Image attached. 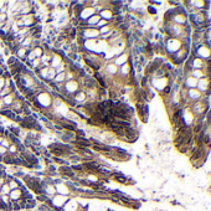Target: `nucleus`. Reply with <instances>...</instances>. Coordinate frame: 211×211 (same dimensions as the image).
Returning a JSON list of instances; mask_svg holds the SVG:
<instances>
[{
    "label": "nucleus",
    "mask_w": 211,
    "mask_h": 211,
    "mask_svg": "<svg viewBox=\"0 0 211 211\" xmlns=\"http://www.w3.org/2000/svg\"><path fill=\"white\" fill-rule=\"evenodd\" d=\"M9 198H10L11 201H17V200H20V199L23 198V193H21L20 187H19V189H15V190H11L10 194H9Z\"/></svg>",
    "instance_id": "nucleus-11"
},
{
    "label": "nucleus",
    "mask_w": 211,
    "mask_h": 211,
    "mask_svg": "<svg viewBox=\"0 0 211 211\" xmlns=\"http://www.w3.org/2000/svg\"><path fill=\"white\" fill-rule=\"evenodd\" d=\"M9 20V17H8V14H4V12H0V24H6Z\"/></svg>",
    "instance_id": "nucleus-23"
},
{
    "label": "nucleus",
    "mask_w": 211,
    "mask_h": 211,
    "mask_svg": "<svg viewBox=\"0 0 211 211\" xmlns=\"http://www.w3.org/2000/svg\"><path fill=\"white\" fill-rule=\"evenodd\" d=\"M31 51L34 52V55H35V57H36V59H41V57H42V55H44V49H42L41 46H37V47L32 49Z\"/></svg>",
    "instance_id": "nucleus-17"
},
{
    "label": "nucleus",
    "mask_w": 211,
    "mask_h": 211,
    "mask_svg": "<svg viewBox=\"0 0 211 211\" xmlns=\"http://www.w3.org/2000/svg\"><path fill=\"white\" fill-rule=\"evenodd\" d=\"M1 160H3V157H1V155H0V163H1Z\"/></svg>",
    "instance_id": "nucleus-28"
},
{
    "label": "nucleus",
    "mask_w": 211,
    "mask_h": 211,
    "mask_svg": "<svg viewBox=\"0 0 211 211\" xmlns=\"http://www.w3.org/2000/svg\"><path fill=\"white\" fill-rule=\"evenodd\" d=\"M193 52L195 53L196 57H199V59H201L204 61H207L209 59H211V49H209L205 45H201L198 50H195Z\"/></svg>",
    "instance_id": "nucleus-3"
},
{
    "label": "nucleus",
    "mask_w": 211,
    "mask_h": 211,
    "mask_svg": "<svg viewBox=\"0 0 211 211\" xmlns=\"http://www.w3.org/2000/svg\"><path fill=\"white\" fill-rule=\"evenodd\" d=\"M186 97H187V101H189L190 103H194V102L201 101V99L204 98V96H202L196 88H194V89H187Z\"/></svg>",
    "instance_id": "nucleus-5"
},
{
    "label": "nucleus",
    "mask_w": 211,
    "mask_h": 211,
    "mask_svg": "<svg viewBox=\"0 0 211 211\" xmlns=\"http://www.w3.org/2000/svg\"><path fill=\"white\" fill-rule=\"evenodd\" d=\"M11 93V89L10 88H6V87H4L1 91H0V99H3L4 97H6L8 94H10Z\"/></svg>",
    "instance_id": "nucleus-21"
},
{
    "label": "nucleus",
    "mask_w": 211,
    "mask_h": 211,
    "mask_svg": "<svg viewBox=\"0 0 211 211\" xmlns=\"http://www.w3.org/2000/svg\"><path fill=\"white\" fill-rule=\"evenodd\" d=\"M112 26L108 24L107 26H103V27H101V29H98V31H99V36H102V35H106V34H108V32H111L112 31Z\"/></svg>",
    "instance_id": "nucleus-19"
},
{
    "label": "nucleus",
    "mask_w": 211,
    "mask_h": 211,
    "mask_svg": "<svg viewBox=\"0 0 211 211\" xmlns=\"http://www.w3.org/2000/svg\"><path fill=\"white\" fill-rule=\"evenodd\" d=\"M63 89H65V92H66L67 94L73 96L77 91H80V85H78V82L76 81V80H73V81H67V82L63 83Z\"/></svg>",
    "instance_id": "nucleus-4"
},
{
    "label": "nucleus",
    "mask_w": 211,
    "mask_h": 211,
    "mask_svg": "<svg viewBox=\"0 0 211 211\" xmlns=\"http://www.w3.org/2000/svg\"><path fill=\"white\" fill-rule=\"evenodd\" d=\"M12 136H15V137H17V138H20V134H21V128L19 127V125H9L8 128H6Z\"/></svg>",
    "instance_id": "nucleus-13"
},
{
    "label": "nucleus",
    "mask_w": 211,
    "mask_h": 211,
    "mask_svg": "<svg viewBox=\"0 0 211 211\" xmlns=\"http://www.w3.org/2000/svg\"><path fill=\"white\" fill-rule=\"evenodd\" d=\"M14 101H15V97H14L12 93L8 94L6 97H4V98L1 99V102H3V104H4L5 107H11V104L14 103Z\"/></svg>",
    "instance_id": "nucleus-15"
},
{
    "label": "nucleus",
    "mask_w": 211,
    "mask_h": 211,
    "mask_svg": "<svg viewBox=\"0 0 211 211\" xmlns=\"http://www.w3.org/2000/svg\"><path fill=\"white\" fill-rule=\"evenodd\" d=\"M196 85H198V80H195L191 76H186L181 86L185 87L186 89H194V88H196Z\"/></svg>",
    "instance_id": "nucleus-8"
},
{
    "label": "nucleus",
    "mask_w": 211,
    "mask_h": 211,
    "mask_svg": "<svg viewBox=\"0 0 211 211\" xmlns=\"http://www.w3.org/2000/svg\"><path fill=\"white\" fill-rule=\"evenodd\" d=\"M63 63V61H62V57L61 56H59V55H55V53H52V57H51V61H50V67L51 68H57L60 65H62Z\"/></svg>",
    "instance_id": "nucleus-9"
},
{
    "label": "nucleus",
    "mask_w": 211,
    "mask_h": 211,
    "mask_svg": "<svg viewBox=\"0 0 211 211\" xmlns=\"http://www.w3.org/2000/svg\"><path fill=\"white\" fill-rule=\"evenodd\" d=\"M3 107H4V104H3V102H1V99H0V109H3Z\"/></svg>",
    "instance_id": "nucleus-27"
},
{
    "label": "nucleus",
    "mask_w": 211,
    "mask_h": 211,
    "mask_svg": "<svg viewBox=\"0 0 211 211\" xmlns=\"http://www.w3.org/2000/svg\"><path fill=\"white\" fill-rule=\"evenodd\" d=\"M190 76L199 81V80H201V78L205 77V73H204V70H193V71L190 72Z\"/></svg>",
    "instance_id": "nucleus-14"
},
{
    "label": "nucleus",
    "mask_w": 211,
    "mask_h": 211,
    "mask_svg": "<svg viewBox=\"0 0 211 211\" xmlns=\"http://www.w3.org/2000/svg\"><path fill=\"white\" fill-rule=\"evenodd\" d=\"M99 20H101V16H99L98 14H94L93 16H91L88 20H86L85 23H86V25L89 26V27H96V25L98 24Z\"/></svg>",
    "instance_id": "nucleus-10"
},
{
    "label": "nucleus",
    "mask_w": 211,
    "mask_h": 211,
    "mask_svg": "<svg viewBox=\"0 0 211 211\" xmlns=\"http://www.w3.org/2000/svg\"><path fill=\"white\" fill-rule=\"evenodd\" d=\"M0 201L1 202H4V204H9L11 200H10V198H9V195H3V194H0Z\"/></svg>",
    "instance_id": "nucleus-24"
},
{
    "label": "nucleus",
    "mask_w": 211,
    "mask_h": 211,
    "mask_svg": "<svg viewBox=\"0 0 211 211\" xmlns=\"http://www.w3.org/2000/svg\"><path fill=\"white\" fill-rule=\"evenodd\" d=\"M134 106H136L134 111H136L140 122L142 123H148V121H149V106H148V103L137 102V103H134Z\"/></svg>",
    "instance_id": "nucleus-2"
},
{
    "label": "nucleus",
    "mask_w": 211,
    "mask_h": 211,
    "mask_svg": "<svg viewBox=\"0 0 211 211\" xmlns=\"http://www.w3.org/2000/svg\"><path fill=\"white\" fill-rule=\"evenodd\" d=\"M50 198L47 196V195H45V194H40V195H36V198H35V200L37 201V202H40V204H45L47 200H49Z\"/></svg>",
    "instance_id": "nucleus-18"
},
{
    "label": "nucleus",
    "mask_w": 211,
    "mask_h": 211,
    "mask_svg": "<svg viewBox=\"0 0 211 211\" xmlns=\"http://www.w3.org/2000/svg\"><path fill=\"white\" fill-rule=\"evenodd\" d=\"M6 153H8V148H5V147H3V145H0V155L4 157Z\"/></svg>",
    "instance_id": "nucleus-26"
},
{
    "label": "nucleus",
    "mask_w": 211,
    "mask_h": 211,
    "mask_svg": "<svg viewBox=\"0 0 211 211\" xmlns=\"http://www.w3.org/2000/svg\"><path fill=\"white\" fill-rule=\"evenodd\" d=\"M10 191H11V190H10L8 183H4L3 186H1V189H0V194H3V195H9Z\"/></svg>",
    "instance_id": "nucleus-20"
},
{
    "label": "nucleus",
    "mask_w": 211,
    "mask_h": 211,
    "mask_svg": "<svg viewBox=\"0 0 211 211\" xmlns=\"http://www.w3.org/2000/svg\"><path fill=\"white\" fill-rule=\"evenodd\" d=\"M72 97H73V99L76 101V103H77L78 106H82L83 103L87 102V96H86L85 91H82V89L77 91V92L72 96Z\"/></svg>",
    "instance_id": "nucleus-7"
},
{
    "label": "nucleus",
    "mask_w": 211,
    "mask_h": 211,
    "mask_svg": "<svg viewBox=\"0 0 211 211\" xmlns=\"http://www.w3.org/2000/svg\"><path fill=\"white\" fill-rule=\"evenodd\" d=\"M109 24V21H107V20H103V19H101V20L98 21V24L96 25V29H101V27H103V26H107Z\"/></svg>",
    "instance_id": "nucleus-22"
},
{
    "label": "nucleus",
    "mask_w": 211,
    "mask_h": 211,
    "mask_svg": "<svg viewBox=\"0 0 211 211\" xmlns=\"http://www.w3.org/2000/svg\"><path fill=\"white\" fill-rule=\"evenodd\" d=\"M164 47H165V52L166 55H173L178 52L181 47L183 44L180 41V39H173V37H164Z\"/></svg>",
    "instance_id": "nucleus-1"
},
{
    "label": "nucleus",
    "mask_w": 211,
    "mask_h": 211,
    "mask_svg": "<svg viewBox=\"0 0 211 211\" xmlns=\"http://www.w3.org/2000/svg\"><path fill=\"white\" fill-rule=\"evenodd\" d=\"M128 60H129V52H128V51H125V52L121 53L119 56L114 57L112 62H113L114 65H116V66L119 68L121 66H123L124 63H127V62H128Z\"/></svg>",
    "instance_id": "nucleus-6"
},
{
    "label": "nucleus",
    "mask_w": 211,
    "mask_h": 211,
    "mask_svg": "<svg viewBox=\"0 0 211 211\" xmlns=\"http://www.w3.org/2000/svg\"><path fill=\"white\" fill-rule=\"evenodd\" d=\"M0 211H4V210H0Z\"/></svg>",
    "instance_id": "nucleus-29"
},
{
    "label": "nucleus",
    "mask_w": 211,
    "mask_h": 211,
    "mask_svg": "<svg viewBox=\"0 0 211 211\" xmlns=\"http://www.w3.org/2000/svg\"><path fill=\"white\" fill-rule=\"evenodd\" d=\"M25 202H26V211H30L32 209H36V206H37V201L34 198L32 199H29V200H25Z\"/></svg>",
    "instance_id": "nucleus-16"
},
{
    "label": "nucleus",
    "mask_w": 211,
    "mask_h": 211,
    "mask_svg": "<svg viewBox=\"0 0 211 211\" xmlns=\"http://www.w3.org/2000/svg\"><path fill=\"white\" fill-rule=\"evenodd\" d=\"M36 207H37L39 211H50V207L46 204H40V205H37Z\"/></svg>",
    "instance_id": "nucleus-25"
},
{
    "label": "nucleus",
    "mask_w": 211,
    "mask_h": 211,
    "mask_svg": "<svg viewBox=\"0 0 211 211\" xmlns=\"http://www.w3.org/2000/svg\"><path fill=\"white\" fill-rule=\"evenodd\" d=\"M99 16H101V19H103V20H107V21H111L112 19H113V12L111 11V9H103L99 14H98Z\"/></svg>",
    "instance_id": "nucleus-12"
}]
</instances>
